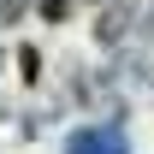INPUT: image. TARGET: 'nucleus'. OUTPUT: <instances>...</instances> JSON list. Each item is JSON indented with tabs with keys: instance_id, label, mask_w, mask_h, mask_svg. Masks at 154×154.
Masks as SVG:
<instances>
[{
	"instance_id": "nucleus-1",
	"label": "nucleus",
	"mask_w": 154,
	"mask_h": 154,
	"mask_svg": "<svg viewBox=\"0 0 154 154\" xmlns=\"http://www.w3.org/2000/svg\"><path fill=\"white\" fill-rule=\"evenodd\" d=\"M65 154H131V142L119 131H107V125H83V131L65 142Z\"/></svg>"
},
{
	"instance_id": "nucleus-2",
	"label": "nucleus",
	"mask_w": 154,
	"mask_h": 154,
	"mask_svg": "<svg viewBox=\"0 0 154 154\" xmlns=\"http://www.w3.org/2000/svg\"><path fill=\"white\" fill-rule=\"evenodd\" d=\"M42 12H48V18H59V12H65V0H42Z\"/></svg>"
}]
</instances>
